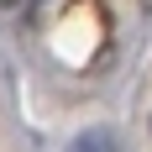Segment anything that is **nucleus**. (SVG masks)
I'll list each match as a JSON object with an SVG mask.
<instances>
[{"label": "nucleus", "instance_id": "1", "mask_svg": "<svg viewBox=\"0 0 152 152\" xmlns=\"http://www.w3.org/2000/svg\"><path fill=\"white\" fill-rule=\"evenodd\" d=\"M0 5H16V0H0Z\"/></svg>", "mask_w": 152, "mask_h": 152}]
</instances>
